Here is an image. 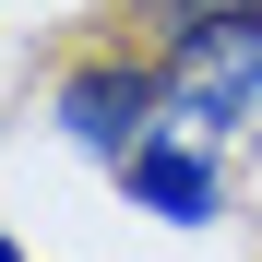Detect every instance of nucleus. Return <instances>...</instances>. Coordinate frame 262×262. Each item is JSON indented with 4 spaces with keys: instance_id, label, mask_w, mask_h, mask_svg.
I'll return each instance as SVG.
<instances>
[{
    "instance_id": "obj_2",
    "label": "nucleus",
    "mask_w": 262,
    "mask_h": 262,
    "mask_svg": "<svg viewBox=\"0 0 262 262\" xmlns=\"http://www.w3.org/2000/svg\"><path fill=\"white\" fill-rule=\"evenodd\" d=\"M48 131L119 179L131 143H143V131H167V60H143V48H96V60H72L60 96H48Z\"/></svg>"
},
{
    "instance_id": "obj_1",
    "label": "nucleus",
    "mask_w": 262,
    "mask_h": 262,
    "mask_svg": "<svg viewBox=\"0 0 262 262\" xmlns=\"http://www.w3.org/2000/svg\"><path fill=\"white\" fill-rule=\"evenodd\" d=\"M167 119L203 131V143H238V131L262 119V0L227 24H191V36H167Z\"/></svg>"
},
{
    "instance_id": "obj_3",
    "label": "nucleus",
    "mask_w": 262,
    "mask_h": 262,
    "mask_svg": "<svg viewBox=\"0 0 262 262\" xmlns=\"http://www.w3.org/2000/svg\"><path fill=\"white\" fill-rule=\"evenodd\" d=\"M119 191H131V214H155V227H214L227 214V191H238V167H227V143H203V131H143L131 143V167H119Z\"/></svg>"
},
{
    "instance_id": "obj_4",
    "label": "nucleus",
    "mask_w": 262,
    "mask_h": 262,
    "mask_svg": "<svg viewBox=\"0 0 262 262\" xmlns=\"http://www.w3.org/2000/svg\"><path fill=\"white\" fill-rule=\"evenodd\" d=\"M227 12H250V0H131V24H143L155 48H167V36H191V24H227Z\"/></svg>"
},
{
    "instance_id": "obj_5",
    "label": "nucleus",
    "mask_w": 262,
    "mask_h": 262,
    "mask_svg": "<svg viewBox=\"0 0 262 262\" xmlns=\"http://www.w3.org/2000/svg\"><path fill=\"white\" fill-rule=\"evenodd\" d=\"M0 262H24V238H12V227H0Z\"/></svg>"
}]
</instances>
